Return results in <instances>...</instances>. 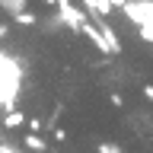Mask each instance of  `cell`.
Instances as JSON below:
<instances>
[]
</instances>
